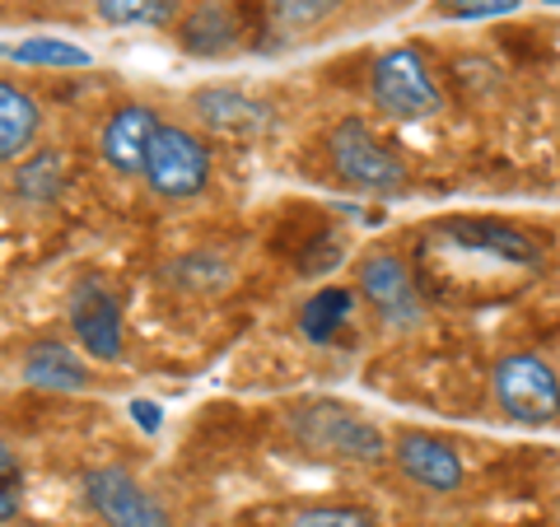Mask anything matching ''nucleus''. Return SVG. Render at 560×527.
<instances>
[{
	"mask_svg": "<svg viewBox=\"0 0 560 527\" xmlns=\"http://www.w3.org/2000/svg\"><path fill=\"white\" fill-rule=\"evenodd\" d=\"M416 267L425 294L434 290L440 298H490L541 276L547 253L523 230L500 220H440L420 234Z\"/></svg>",
	"mask_w": 560,
	"mask_h": 527,
	"instance_id": "nucleus-1",
	"label": "nucleus"
},
{
	"mask_svg": "<svg viewBox=\"0 0 560 527\" xmlns=\"http://www.w3.org/2000/svg\"><path fill=\"white\" fill-rule=\"evenodd\" d=\"M290 430L318 458H341V462H364V467L388 458L383 430L370 425L360 411L341 407V401H308V407L290 415Z\"/></svg>",
	"mask_w": 560,
	"mask_h": 527,
	"instance_id": "nucleus-2",
	"label": "nucleus"
},
{
	"mask_svg": "<svg viewBox=\"0 0 560 527\" xmlns=\"http://www.w3.org/2000/svg\"><path fill=\"white\" fill-rule=\"evenodd\" d=\"M370 94L378 113H388L393 121H430L444 113V90L416 47L383 51L370 70Z\"/></svg>",
	"mask_w": 560,
	"mask_h": 527,
	"instance_id": "nucleus-3",
	"label": "nucleus"
},
{
	"mask_svg": "<svg viewBox=\"0 0 560 527\" xmlns=\"http://www.w3.org/2000/svg\"><path fill=\"white\" fill-rule=\"evenodd\" d=\"M327 154H331V168H337V178L346 187L383 191V197L407 191V164L397 160V150H388L370 131V121H360V117L337 121L327 136Z\"/></svg>",
	"mask_w": 560,
	"mask_h": 527,
	"instance_id": "nucleus-4",
	"label": "nucleus"
},
{
	"mask_svg": "<svg viewBox=\"0 0 560 527\" xmlns=\"http://www.w3.org/2000/svg\"><path fill=\"white\" fill-rule=\"evenodd\" d=\"M490 388H495V407L510 420H518V425L560 420V374L533 350L504 355L495 374H490Z\"/></svg>",
	"mask_w": 560,
	"mask_h": 527,
	"instance_id": "nucleus-5",
	"label": "nucleus"
},
{
	"mask_svg": "<svg viewBox=\"0 0 560 527\" xmlns=\"http://www.w3.org/2000/svg\"><path fill=\"white\" fill-rule=\"evenodd\" d=\"M145 183L154 197H164V201H191V197H201L206 183H210V150H206V140L201 136H191L187 127H164L160 121V131H154L150 140V154H145Z\"/></svg>",
	"mask_w": 560,
	"mask_h": 527,
	"instance_id": "nucleus-6",
	"label": "nucleus"
},
{
	"mask_svg": "<svg viewBox=\"0 0 560 527\" xmlns=\"http://www.w3.org/2000/svg\"><path fill=\"white\" fill-rule=\"evenodd\" d=\"M360 294L388 327H416L425 318V294L416 290L411 267L397 253H364L360 257Z\"/></svg>",
	"mask_w": 560,
	"mask_h": 527,
	"instance_id": "nucleus-7",
	"label": "nucleus"
},
{
	"mask_svg": "<svg viewBox=\"0 0 560 527\" xmlns=\"http://www.w3.org/2000/svg\"><path fill=\"white\" fill-rule=\"evenodd\" d=\"M84 500L108 527H168V508L121 467L90 471L84 477Z\"/></svg>",
	"mask_w": 560,
	"mask_h": 527,
	"instance_id": "nucleus-8",
	"label": "nucleus"
},
{
	"mask_svg": "<svg viewBox=\"0 0 560 527\" xmlns=\"http://www.w3.org/2000/svg\"><path fill=\"white\" fill-rule=\"evenodd\" d=\"M393 458L401 471H407V481H416L420 490H434V495H453L467 477L458 448L444 444L440 434H425V430H401L397 444H393Z\"/></svg>",
	"mask_w": 560,
	"mask_h": 527,
	"instance_id": "nucleus-9",
	"label": "nucleus"
},
{
	"mask_svg": "<svg viewBox=\"0 0 560 527\" xmlns=\"http://www.w3.org/2000/svg\"><path fill=\"white\" fill-rule=\"evenodd\" d=\"M70 327L94 360H121V308L98 280H80L70 294Z\"/></svg>",
	"mask_w": 560,
	"mask_h": 527,
	"instance_id": "nucleus-10",
	"label": "nucleus"
},
{
	"mask_svg": "<svg viewBox=\"0 0 560 527\" xmlns=\"http://www.w3.org/2000/svg\"><path fill=\"white\" fill-rule=\"evenodd\" d=\"M248 38V24L234 0H197L178 20V43L191 57H230Z\"/></svg>",
	"mask_w": 560,
	"mask_h": 527,
	"instance_id": "nucleus-11",
	"label": "nucleus"
},
{
	"mask_svg": "<svg viewBox=\"0 0 560 527\" xmlns=\"http://www.w3.org/2000/svg\"><path fill=\"white\" fill-rule=\"evenodd\" d=\"M160 131V117L145 103H127L108 117L103 127V160H108L117 173H140L145 168V154H150V140Z\"/></svg>",
	"mask_w": 560,
	"mask_h": 527,
	"instance_id": "nucleus-12",
	"label": "nucleus"
},
{
	"mask_svg": "<svg viewBox=\"0 0 560 527\" xmlns=\"http://www.w3.org/2000/svg\"><path fill=\"white\" fill-rule=\"evenodd\" d=\"M191 103H197L206 127H215L224 136H261V131H271V121H276L271 103L238 94V90H201Z\"/></svg>",
	"mask_w": 560,
	"mask_h": 527,
	"instance_id": "nucleus-13",
	"label": "nucleus"
},
{
	"mask_svg": "<svg viewBox=\"0 0 560 527\" xmlns=\"http://www.w3.org/2000/svg\"><path fill=\"white\" fill-rule=\"evenodd\" d=\"M24 383L47 388V393H84L90 388V368H84V360L70 346L38 341V346H28V355H24Z\"/></svg>",
	"mask_w": 560,
	"mask_h": 527,
	"instance_id": "nucleus-14",
	"label": "nucleus"
},
{
	"mask_svg": "<svg viewBox=\"0 0 560 527\" xmlns=\"http://www.w3.org/2000/svg\"><path fill=\"white\" fill-rule=\"evenodd\" d=\"M43 131V108L28 90H20L14 80H0V164L28 154V145Z\"/></svg>",
	"mask_w": 560,
	"mask_h": 527,
	"instance_id": "nucleus-15",
	"label": "nucleus"
},
{
	"mask_svg": "<svg viewBox=\"0 0 560 527\" xmlns=\"http://www.w3.org/2000/svg\"><path fill=\"white\" fill-rule=\"evenodd\" d=\"M350 313H355V290L327 285V290H318L313 298H304V308H300V331H304L313 346H327V341L350 323Z\"/></svg>",
	"mask_w": 560,
	"mask_h": 527,
	"instance_id": "nucleus-16",
	"label": "nucleus"
},
{
	"mask_svg": "<svg viewBox=\"0 0 560 527\" xmlns=\"http://www.w3.org/2000/svg\"><path fill=\"white\" fill-rule=\"evenodd\" d=\"M183 0H94V14L113 28H168Z\"/></svg>",
	"mask_w": 560,
	"mask_h": 527,
	"instance_id": "nucleus-17",
	"label": "nucleus"
},
{
	"mask_svg": "<svg viewBox=\"0 0 560 527\" xmlns=\"http://www.w3.org/2000/svg\"><path fill=\"white\" fill-rule=\"evenodd\" d=\"M61 183H66V164H61L57 150L28 154V160L20 164V173H14V191L28 197V201H51L61 191Z\"/></svg>",
	"mask_w": 560,
	"mask_h": 527,
	"instance_id": "nucleus-18",
	"label": "nucleus"
},
{
	"mask_svg": "<svg viewBox=\"0 0 560 527\" xmlns=\"http://www.w3.org/2000/svg\"><path fill=\"white\" fill-rule=\"evenodd\" d=\"M5 57L24 61V66H57V70H80V66H94V57L75 43H61V38H28L20 47H10Z\"/></svg>",
	"mask_w": 560,
	"mask_h": 527,
	"instance_id": "nucleus-19",
	"label": "nucleus"
},
{
	"mask_svg": "<svg viewBox=\"0 0 560 527\" xmlns=\"http://www.w3.org/2000/svg\"><path fill=\"white\" fill-rule=\"evenodd\" d=\"M346 5V0H267L271 20L280 28H318L323 20H331Z\"/></svg>",
	"mask_w": 560,
	"mask_h": 527,
	"instance_id": "nucleus-20",
	"label": "nucleus"
},
{
	"mask_svg": "<svg viewBox=\"0 0 560 527\" xmlns=\"http://www.w3.org/2000/svg\"><path fill=\"white\" fill-rule=\"evenodd\" d=\"M294 527H378L370 508H355V504H318V508H304L294 514Z\"/></svg>",
	"mask_w": 560,
	"mask_h": 527,
	"instance_id": "nucleus-21",
	"label": "nucleus"
},
{
	"mask_svg": "<svg viewBox=\"0 0 560 527\" xmlns=\"http://www.w3.org/2000/svg\"><path fill=\"white\" fill-rule=\"evenodd\" d=\"M448 20H490V14H514L518 0H434Z\"/></svg>",
	"mask_w": 560,
	"mask_h": 527,
	"instance_id": "nucleus-22",
	"label": "nucleus"
},
{
	"mask_svg": "<svg viewBox=\"0 0 560 527\" xmlns=\"http://www.w3.org/2000/svg\"><path fill=\"white\" fill-rule=\"evenodd\" d=\"M20 508H24V481H5L0 485V523L20 518Z\"/></svg>",
	"mask_w": 560,
	"mask_h": 527,
	"instance_id": "nucleus-23",
	"label": "nucleus"
},
{
	"mask_svg": "<svg viewBox=\"0 0 560 527\" xmlns=\"http://www.w3.org/2000/svg\"><path fill=\"white\" fill-rule=\"evenodd\" d=\"M5 481H24V467H20V453L0 438V485H5Z\"/></svg>",
	"mask_w": 560,
	"mask_h": 527,
	"instance_id": "nucleus-24",
	"label": "nucleus"
},
{
	"mask_svg": "<svg viewBox=\"0 0 560 527\" xmlns=\"http://www.w3.org/2000/svg\"><path fill=\"white\" fill-rule=\"evenodd\" d=\"M131 415H136V425L145 434L160 430V407H154V401H131Z\"/></svg>",
	"mask_w": 560,
	"mask_h": 527,
	"instance_id": "nucleus-25",
	"label": "nucleus"
},
{
	"mask_svg": "<svg viewBox=\"0 0 560 527\" xmlns=\"http://www.w3.org/2000/svg\"><path fill=\"white\" fill-rule=\"evenodd\" d=\"M541 5H560V0H541Z\"/></svg>",
	"mask_w": 560,
	"mask_h": 527,
	"instance_id": "nucleus-26",
	"label": "nucleus"
},
{
	"mask_svg": "<svg viewBox=\"0 0 560 527\" xmlns=\"http://www.w3.org/2000/svg\"><path fill=\"white\" fill-rule=\"evenodd\" d=\"M0 57H5V47H0Z\"/></svg>",
	"mask_w": 560,
	"mask_h": 527,
	"instance_id": "nucleus-27",
	"label": "nucleus"
}]
</instances>
